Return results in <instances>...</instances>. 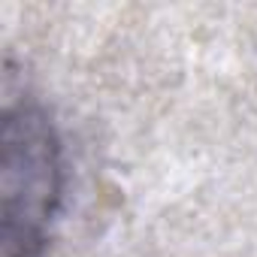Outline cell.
<instances>
[{"label": "cell", "instance_id": "1", "mask_svg": "<svg viewBox=\"0 0 257 257\" xmlns=\"http://www.w3.org/2000/svg\"><path fill=\"white\" fill-rule=\"evenodd\" d=\"M61 194V143L49 115L28 100H7L0 121L4 257H43Z\"/></svg>", "mask_w": 257, "mask_h": 257}]
</instances>
